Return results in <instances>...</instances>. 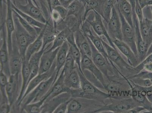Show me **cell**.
Segmentation results:
<instances>
[{
    "label": "cell",
    "instance_id": "cell-1",
    "mask_svg": "<svg viewBox=\"0 0 152 113\" xmlns=\"http://www.w3.org/2000/svg\"><path fill=\"white\" fill-rule=\"evenodd\" d=\"M105 91L112 98L121 99L132 97L131 83L121 72L105 78Z\"/></svg>",
    "mask_w": 152,
    "mask_h": 113
},
{
    "label": "cell",
    "instance_id": "cell-2",
    "mask_svg": "<svg viewBox=\"0 0 152 113\" xmlns=\"http://www.w3.org/2000/svg\"><path fill=\"white\" fill-rule=\"evenodd\" d=\"M77 68L80 78L81 89L73 90L72 97L85 98L97 101L105 104L106 100L111 98L110 95L99 89L87 79L84 74L80 71L77 65Z\"/></svg>",
    "mask_w": 152,
    "mask_h": 113
},
{
    "label": "cell",
    "instance_id": "cell-3",
    "mask_svg": "<svg viewBox=\"0 0 152 113\" xmlns=\"http://www.w3.org/2000/svg\"><path fill=\"white\" fill-rule=\"evenodd\" d=\"M105 103V104L95 112V113L107 112L128 113L130 110L135 107L142 106L132 97L121 99L110 98L106 100Z\"/></svg>",
    "mask_w": 152,
    "mask_h": 113
},
{
    "label": "cell",
    "instance_id": "cell-4",
    "mask_svg": "<svg viewBox=\"0 0 152 113\" xmlns=\"http://www.w3.org/2000/svg\"><path fill=\"white\" fill-rule=\"evenodd\" d=\"M100 37L109 60L116 66L123 75L128 78L138 73L135 67L130 65L125 60L118 50L112 47L106 42L103 37Z\"/></svg>",
    "mask_w": 152,
    "mask_h": 113
},
{
    "label": "cell",
    "instance_id": "cell-5",
    "mask_svg": "<svg viewBox=\"0 0 152 113\" xmlns=\"http://www.w3.org/2000/svg\"><path fill=\"white\" fill-rule=\"evenodd\" d=\"M104 104L97 101L80 97H72L67 113H95Z\"/></svg>",
    "mask_w": 152,
    "mask_h": 113
},
{
    "label": "cell",
    "instance_id": "cell-6",
    "mask_svg": "<svg viewBox=\"0 0 152 113\" xmlns=\"http://www.w3.org/2000/svg\"><path fill=\"white\" fill-rule=\"evenodd\" d=\"M13 17L15 30L13 36L15 38L20 55L23 60L25 58L26 53L28 47L34 42L37 37L31 35L22 27L14 13Z\"/></svg>",
    "mask_w": 152,
    "mask_h": 113
},
{
    "label": "cell",
    "instance_id": "cell-7",
    "mask_svg": "<svg viewBox=\"0 0 152 113\" xmlns=\"http://www.w3.org/2000/svg\"><path fill=\"white\" fill-rule=\"evenodd\" d=\"M56 76L55 71L52 77L41 83L26 96L22 101L19 107L20 112V109L24 106L30 103L37 102L41 100L55 83Z\"/></svg>",
    "mask_w": 152,
    "mask_h": 113
},
{
    "label": "cell",
    "instance_id": "cell-8",
    "mask_svg": "<svg viewBox=\"0 0 152 113\" xmlns=\"http://www.w3.org/2000/svg\"><path fill=\"white\" fill-rule=\"evenodd\" d=\"M87 38L89 41L92 51L91 59L98 68L104 75L105 78H108L110 76L114 75L120 71L114 63L111 64L110 62L106 60L103 55L94 46L88 37Z\"/></svg>",
    "mask_w": 152,
    "mask_h": 113
},
{
    "label": "cell",
    "instance_id": "cell-9",
    "mask_svg": "<svg viewBox=\"0 0 152 113\" xmlns=\"http://www.w3.org/2000/svg\"><path fill=\"white\" fill-rule=\"evenodd\" d=\"M22 85V73L15 75H11L7 84L6 91L11 110L15 107L20 96Z\"/></svg>",
    "mask_w": 152,
    "mask_h": 113
},
{
    "label": "cell",
    "instance_id": "cell-10",
    "mask_svg": "<svg viewBox=\"0 0 152 113\" xmlns=\"http://www.w3.org/2000/svg\"><path fill=\"white\" fill-rule=\"evenodd\" d=\"M102 18V16L97 12L92 11L87 15L85 21L90 25L94 31L98 35L99 37H104L107 40L109 45L115 49L118 50L108 34Z\"/></svg>",
    "mask_w": 152,
    "mask_h": 113
},
{
    "label": "cell",
    "instance_id": "cell-11",
    "mask_svg": "<svg viewBox=\"0 0 152 113\" xmlns=\"http://www.w3.org/2000/svg\"><path fill=\"white\" fill-rule=\"evenodd\" d=\"M1 70L8 78L11 75L10 68V56L7 41V32L5 22L1 25V49H0Z\"/></svg>",
    "mask_w": 152,
    "mask_h": 113
},
{
    "label": "cell",
    "instance_id": "cell-12",
    "mask_svg": "<svg viewBox=\"0 0 152 113\" xmlns=\"http://www.w3.org/2000/svg\"><path fill=\"white\" fill-rule=\"evenodd\" d=\"M132 20L134 31L135 42L137 48L138 56L140 62L146 57V55L149 48L147 44L143 41L140 29V23L135 11L132 12Z\"/></svg>",
    "mask_w": 152,
    "mask_h": 113
},
{
    "label": "cell",
    "instance_id": "cell-13",
    "mask_svg": "<svg viewBox=\"0 0 152 113\" xmlns=\"http://www.w3.org/2000/svg\"><path fill=\"white\" fill-rule=\"evenodd\" d=\"M116 9L121 22L122 41L131 48L135 54L138 57L134 29L125 20L120 11Z\"/></svg>",
    "mask_w": 152,
    "mask_h": 113
},
{
    "label": "cell",
    "instance_id": "cell-14",
    "mask_svg": "<svg viewBox=\"0 0 152 113\" xmlns=\"http://www.w3.org/2000/svg\"><path fill=\"white\" fill-rule=\"evenodd\" d=\"M111 14L110 20L106 23L108 34L112 41L115 39L122 41L121 19L115 6L112 9Z\"/></svg>",
    "mask_w": 152,
    "mask_h": 113
},
{
    "label": "cell",
    "instance_id": "cell-15",
    "mask_svg": "<svg viewBox=\"0 0 152 113\" xmlns=\"http://www.w3.org/2000/svg\"><path fill=\"white\" fill-rule=\"evenodd\" d=\"M80 29L85 35L90 40L96 49L103 55L106 60L110 62L107 54L102 43L101 38L95 32L90 25L85 21L81 25Z\"/></svg>",
    "mask_w": 152,
    "mask_h": 113
},
{
    "label": "cell",
    "instance_id": "cell-16",
    "mask_svg": "<svg viewBox=\"0 0 152 113\" xmlns=\"http://www.w3.org/2000/svg\"><path fill=\"white\" fill-rule=\"evenodd\" d=\"M10 68L11 75H15L22 73L23 60L22 58L18 47L12 36V49L10 54Z\"/></svg>",
    "mask_w": 152,
    "mask_h": 113
},
{
    "label": "cell",
    "instance_id": "cell-17",
    "mask_svg": "<svg viewBox=\"0 0 152 113\" xmlns=\"http://www.w3.org/2000/svg\"><path fill=\"white\" fill-rule=\"evenodd\" d=\"M71 90L66 87L64 83V72L62 69L58 78L46 94L41 99L45 103L48 102L55 96L64 92H70Z\"/></svg>",
    "mask_w": 152,
    "mask_h": 113
},
{
    "label": "cell",
    "instance_id": "cell-18",
    "mask_svg": "<svg viewBox=\"0 0 152 113\" xmlns=\"http://www.w3.org/2000/svg\"><path fill=\"white\" fill-rule=\"evenodd\" d=\"M25 5L18 4L16 5V7L23 13L29 15L38 21L46 24L48 20L40 8L36 6L31 0H25Z\"/></svg>",
    "mask_w": 152,
    "mask_h": 113
},
{
    "label": "cell",
    "instance_id": "cell-19",
    "mask_svg": "<svg viewBox=\"0 0 152 113\" xmlns=\"http://www.w3.org/2000/svg\"><path fill=\"white\" fill-rule=\"evenodd\" d=\"M7 14L5 24L7 32V41L9 54L11 53L12 49V36L15 30L13 12L11 0H6Z\"/></svg>",
    "mask_w": 152,
    "mask_h": 113
},
{
    "label": "cell",
    "instance_id": "cell-20",
    "mask_svg": "<svg viewBox=\"0 0 152 113\" xmlns=\"http://www.w3.org/2000/svg\"><path fill=\"white\" fill-rule=\"evenodd\" d=\"M113 42L118 50L126 58L127 62L130 65L135 67L140 63L139 58L134 53L132 49L124 41L115 39L113 40Z\"/></svg>",
    "mask_w": 152,
    "mask_h": 113
},
{
    "label": "cell",
    "instance_id": "cell-21",
    "mask_svg": "<svg viewBox=\"0 0 152 113\" xmlns=\"http://www.w3.org/2000/svg\"><path fill=\"white\" fill-rule=\"evenodd\" d=\"M81 67L83 72L86 70L93 74L104 88V75L95 65L92 59L86 56H81Z\"/></svg>",
    "mask_w": 152,
    "mask_h": 113
},
{
    "label": "cell",
    "instance_id": "cell-22",
    "mask_svg": "<svg viewBox=\"0 0 152 113\" xmlns=\"http://www.w3.org/2000/svg\"><path fill=\"white\" fill-rule=\"evenodd\" d=\"M72 97L70 92H64L55 96L48 102L44 103L41 107V113H53L59 105L69 100Z\"/></svg>",
    "mask_w": 152,
    "mask_h": 113
},
{
    "label": "cell",
    "instance_id": "cell-23",
    "mask_svg": "<svg viewBox=\"0 0 152 113\" xmlns=\"http://www.w3.org/2000/svg\"><path fill=\"white\" fill-rule=\"evenodd\" d=\"M74 36L76 45L81 52V56H86L91 59L92 51L90 45L88 38L80 29L75 32Z\"/></svg>",
    "mask_w": 152,
    "mask_h": 113
},
{
    "label": "cell",
    "instance_id": "cell-24",
    "mask_svg": "<svg viewBox=\"0 0 152 113\" xmlns=\"http://www.w3.org/2000/svg\"><path fill=\"white\" fill-rule=\"evenodd\" d=\"M56 62L55 60L54 62L52 67L49 71L46 72L44 73L41 74H38V75L36 76L35 78H34L29 83L28 85L27 89H26L24 95L22 98L20 104L22 102V101L26 97L28 94L33 89H34L36 87L39 85L43 81L45 80L49 79L50 77L53 75L54 73L56 71ZM20 107V106H19ZM20 110V109H19Z\"/></svg>",
    "mask_w": 152,
    "mask_h": 113
},
{
    "label": "cell",
    "instance_id": "cell-25",
    "mask_svg": "<svg viewBox=\"0 0 152 113\" xmlns=\"http://www.w3.org/2000/svg\"><path fill=\"white\" fill-rule=\"evenodd\" d=\"M59 48L50 51H45L41 56L38 74L44 73L49 71L56 60Z\"/></svg>",
    "mask_w": 152,
    "mask_h": 113
},
{
    "label": "cell",
    "instance_id": "cell-26",
    "mask_svg": "<svg viewBox=\"0 0 152 113\" xmlns=\"http://www.w3.org/2000/svg\"><path fill=\"white\" fill-rule=\"evenodd\" d=\"M77 66L76 64L75 68L69 72L64 73L65 85L66 87L71 90L81 89L80 78L77 71Z\"/></svg>",
    "mask_w": 152,
    "mask_h": 113
},
{
    "label": "cell",
    "instance_id": "cell-27",
    "mask_svg": "<svg viewBox=\"0 0 152 113\" xmlns=\"http://www.w3.org/2000/svg\"><path fill=\"white\" fill-rule=\"evenodd\" d=\"M69 46L67 41L60 47L56 56L55 62H56V76L55 78V82L58 78L61 70L63 69L65 63L66 57L68 53Z\"/></svg>",
    "mask_w": 152,
    "mask_h": 113
},
{
    "label": "cell",
    "instance_id": "cell-28",
    "mask_svg": "<svg viewBox=\"0 0 152 113\" xmlns=\"http://www.w3.org/2000/svg\"><path fill=\"white\" fill-rule=\"evenodd\" d=\"M116 9H118L125 20L134 29L132 20V8L128 0H116Z\"/></svg>",
    "mask_w": 152,
    "mask_h": 113
},
{
    "label": "cell",
    "instance_id": "cell-29",
    "mask_svg": "<svg viewBox=\"0 0 152 113\" xmlns=\"http://www.w3.org/2000/svg\"><path fill=\"white\" fill-rule=\"evenodd\" d=\"M131 82L132 98L145 109L146 111L144 113H149L152 111V104L148 99L147 96L145 95L142 94L135 84Z\"/></svg>",
    "mask_w": 152,
    "mask_h": 113
},
{
    "label": "cell",
    "instance_id": "cell-30",
    "mask_svg": "<svg viewBox=\"0 0 152 113\" xmlns=\"http://www.w3.org/2000/svg\"><path fill=\"white\" fill-rule=\"evenodd\" d=\"M140 23V29L142 38L149 47L152 42V20L144 17Z\"/></svg>",
    "mask_w": 152,
    "mask_h": 113
},
{
    "label": "cell",
    "instance_id": "cell-31",
    "mask_svg": "<svg viewBox=\"0 0 152 113\" xmlns=\"http://www.w3.org/2000/svg\"><path fill=\"white\" fill-rule=\"evenodd\" d=\"M45 51V49L41 48L40 51L34 54L30 58L29 61L30 73L28 84L39 74L41 57Z\"/></svg>",
    "mask_w": 152,
    "mask_h": 113
},
{
    "label": "cell",
    "instance_id": "cell-32",
    "mask_svg": "<svg viewBox=\"0 0 152 113\" xmlns=\"http://www.w3.org/2000/svg\"><path fill=\"white\" fill-rule=\"evenodd\" d=\"M46 25L40 33L34 40V42L32 43L28 47L26 53L25 58V59L27 61H29L30 58L32 55L41 50L42 47L43 43V36Z\"/></svg>",
    "mask_w": 152,
    "mask_h": 113
},
{
    "label": "cell",
    "instance_id": "cell-33",
    "mask_svg": "<svg viewBox=\"0 0 152 113\" xmlns=\"http://www.w3.org/2000/svg\"><path fill=\"white\" fill-rule=\"evenodd\" d=\"M50 20H48L47 22L46 27L43 36V43L42 48L45 49L48 45L53 43L56 36L60 32L58 31L54 26L52 27L51 25L49 23Z\"/></svg>",
    "mask_w": 152,
    "mask_h": 113
},
{
    "label": "cell",
    "instance_id": "cell-34",
    "mask_svg": "<svg viewBox=\"0 0 152 113\" xmlns=\"http://www.w3.org/2000/svg\"><path fill=\"white\" fill-rule=\"evenodd\" d=\"M95 11L103 18V0H86L85 4V14L84 22L87 15L91 11Z\"/></svg>",
    "mask_w": 152,
    "mask_h": 113
},
{
    "label": "cell",
    "instance_id": "cell-35",
    "mask_svg": "<svg viewBox=\"0 0 152 113\" xmlns=\"http://www.w3.org/2000/svg\"><path fill=\"white\" fill-rule=\"evenodd\" d=\"M12 7L13 9L14 12H16V13L18 14L20 16H21L26 21L28 22L30 25L36 29L38 30V31L39 33L41 32L43 29L45 27L46 24L42 23L38 21V20L34 19V18L31 17L29 15L23 13L21 11L19 10L18 8L15 6L14 4L12 2Z\"/></svg>",
    "mask_w": 152,
    "mask_h": 113
},
{
    "label": "cell",
    "instance_id": "cell-36",
    "mask_svg": "<svg viewBox=\"0 0 152 113\" xmlns=\"http://www.w3.org/2000/svg\"><path fill=\"white\" fill-rule=\"evenodd\" d=\"M71 31H73L69 28H67L59 32L54 40L52 46L48 50L45 51H50L60 47L65 42L67 41V36Z\"/></svg>",
    "mask_w": 152,
    "mask_h": 113
},
{
    "label": "cell",
    "instance_id": "cell-37",
    "mask_svg": "<svg viewBox=\"0 0 152 113\" xmlns=\"http://www.w3.org/2000/svg\"><path fill=\"white\" fill-rule=\"evenodd\" d=\"M9 78L2 71H0V91H1V106L10 104L7 96L6 87Z\"/></svg>",
    "mask_w": 152,
    "mask_h": 113
},
{
    "label": "cell",
    "instance_id": "cell-38",
    "mask_svg": "<svg viewBox=\"0 0 152 113\" xmlns=\"http://www.w3.org/2000/svg\"><path fill=\"white\" fill-rule=\"evenodd\" d=\"M44 103V100H41L37 102L30 103L22 107L20 112H24L25 113H41V107Z\"/></svg>",
    "mask_w": 152,
    "mask_h": 113
},
{
    "label": "cell",
    "instance_id": "cell-39",
    "mask_svg": "<svg viewBox=\"0 0 152 113\" xmlns=\"http://www.w3.org/2000/svg\"><path fill=\"white\" fill-rule=\"evenodd\" d=\"M116 0H103V19L107 23L111 16L112 9Z\"/></svg>",
    "mask_w": 152,
    "mask_h": 113
},
{
    "label": "cell",
    "instance_id": "cell-40",
    "mask_svg": "<svg viewBox=\"0 0 152 113\" xmlns=\"http://www.w3.org/2000/svg\"><path fill=\"white\" fill-rule=\"evenodd\" d=\"M13 13H14L18 20H19V22L21 25L22 27L27 31L29 33L34 36L38 37L39 34L40 33L35 28L32 26L31 25L24 20L23 17L20 16L18 14L16 13V12L13 10Z\"/></svg>",
    "mask_w": 152,
    "mask_h": 113
},
{
    "label": "cell",
    "instance_id": "cell-41",
    "mask_svg": "<svg viewBox=\"0 0 152 113\" xmlns=\"http://www.w3.org/2000/svg\"><path fill=\"white\" fill-rule=\"evenodd\" d=\"M76 67V64L75 61L69 51L65 63L62 70H63L64 73L69 72L74 69Z\"/></svg>",
    "mask_w": 152,
    "mask_h": 113
},
{
    "label": "cell",
    "instance_id": "cell-42",
    "mask_svg": "<svg viewBox=\"0 0 152 113\" xmlns=\"http://www.w3.org/2000/svg\"><path fill=\"white\" fill-rule=\"evenodd\" d=\"M128 79L132 83L143 87H149L152 86L151 81L148 79L134 78H128Z\"/></svg>",
    "mask_w": 152,
    "mask_h": 113
},
{
    "label": "cell",
    "instance_id": "cell-43",
    "mask_svg": "<svg viewBox=\"0 0 152 113\" xmlns=\"http://www.w3.org/2000/svg\"><path fill=\"white\" fill-rule=\"evenodd\" d=\"M41 9L47 20L50 19V12L47 0H38Z\"/></svg>",
    "mask_w": 152,
    "mask_h": 113
},
{
    "label": "cell",
    "instance_id": "cell-44",
    "mask_svg": "<svg viewBox=\"0 0 152 113\" xmlns=\"http://www.w3.org/2000/svg\"><path fill=\"white\" fill-rule=\"evenodd\" d=\"M50 19H52V21L53 22V25L55 28H56L57 24H58L62 20H63L58 12L55 9H52L51 11Z\"/></svg>",
    "mask_w": 152,
    "mask_h": 113
},
{
    "label": "cell",
    "instance_id": "cell-45",
    "mask_svg": "<svg viewBox=\"0 0 152 113\" xmlns=\"http://www.w3.org/2000/svg\"><path fill=\"white\" fill-rule=\"evenodd\" d=\"M143 78V79H148L150 80L152 83V71H148L147 70H143L140 72L138 74L127 78Z\"/></svg>",
    "mask_w": 152,
    "mask_h": 113
},
{
    "label": "cell",
    "instance_id": "cell-46",
    "mask_svg": "<svg viewBox=\"0 0 152 113\" xmlns=\"http://www.w3.org/2000/svg\"><path fill=\"white\" fill-rule=\"evenodd\" d=\"M152 63V53L148 56L138 66L135 68L138 73L144 69L145 66L147 64Z\"/></svg>",
    "mask_w": 152,
    "mask_h": 113
},
{
    "label": "cell",
    "instance_id": "cell-47",
    "mask_svg": "<svg viewBox=\"0 0 152 113\" xmlns=\"http://www.w3.org/2000/svg\"><path fill=\"white\" fill-rule=\"evenodd\" d=\"M70 99L69 100L62 103L55 109L53 113H67L68 106L69 103Z\"/></svg>",
    "mask_w": 152,
    "mask_h": 113
},
{
    "label": "cell",
    "instance_id": "cell-48",
    "mask_svg": "<svg viewBox=\"0 0 152 113\" xmlns=\"http://www.w3.org/2000/svg\"><path fill=\"white\" fill-rule=\"evenodd\" d=\"M52 9H56L58 12L61 16L63 20H64L67 17L68 10L67 9L61 6V5H60L56 6Z\"/></svg>",
    "mask_w": 152,
    "mask_h": 113
},
{
    "label": "cell",
    "instance_id": "cell-49",
    "mask_svg": "<svg viewBox=\"0 0 152 113\" xmlns=\"http://www.w3.org/2000/svg\"><path fill=\"white\" fill-rule=\"evenodd\" d=\"M139 2L142 9L145 7L152 5V0H139Z\"/></svg>",
    "mask_w": 152,
    "mask_h": 113
},
{
    "label": "cell",
    "instance_id": "cell-50",
    "mask_svg": "<svg viewBox=\"0 0 152 113\" xmlns=\"http://www.w3.org/2000/svg\"><path fill=\"white\" fill-rule=\"evenodd\" d=\"M75 0H59L61 5L67 9Z\"/></svg>",
    "mask_w": 152,
    "mask_h": 113
},
{
    "label": "cell",
    "instance_id": "cell-51",
    "mask_svg": "<svg viewBox=\"0 0 152 113\" xmlns=\"http://www.w3.org/2000/svg\"><path fill=\"white\" fill-rule=\"evenodd\" d=\"M50 4L52 9L55 7L61 5L59 0H50Z\"/></svg>",
    "mask_w": 152,
    "mask_h": 113
},
{
    "label": "cell",
    "instance_id": "cell-52",
    "mask_svg": "<svg viewBox=\"0 0 152 113\" xmlns=\"http://www.w3.org/2000/svg\"><path fill=\"white\" fill-rule=\"evenodd\" d=\"M151 53H152V42L150 46L149 47L148 49L146 57L148 56L149 55L151 54Z\"/></svg>",
    "mask_w": 152,
    "mask_h": 113
},
{
    "label": "cell",
    "instance_id": "cell-53",
    "mask_svg": "<svg viewBox=\"0 0 152 113\" xmlns=\"http://www.w3.org/2000/svg\"><path fill=\"white\" fill-rule=\"evenodd\" d=\"M32 1L34 2V4H35L36 6L38 7V8H40L41 9L40 7L39 2H38V0H31Z\"/></svg>",
    "mask_w": 152,
    "mask_h": 113
},
{
    "label": "cell",
    "instance_id": "cell-54",
    "mask_svg": "<svg viewBox=\"0 0 152 113\" xmlns=\"http://www.w3.org/2000/svg\"><path fill=\"white\" fill-rule=\"evenodd\" d=\"M47 2H48V5H49V7L50 9V11L51 12V11L52 10V7H51V4H50V0H47Z\"/></svg>",
    "mask_w": 152,
    "mask_h": 113
},
{
    "label": "cell",
    "instance_id": "cell-55",
    "mask_svg": "<svg viewBox=\"0 0 152 113\" xmlns=\"http://www.w3.org/2000/svg\"><path fill=\"white\" fill-rule=\"evenodd\" d=\"M150 8H151V12H152V5H151V6H150Z\"/></svg>",
    "mask_w": 152,
    "mask_h": 113
}]
</instances>
